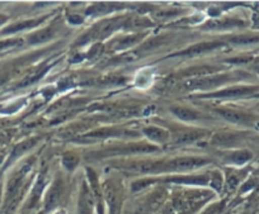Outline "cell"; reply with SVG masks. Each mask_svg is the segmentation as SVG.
<instances>
[{
	"label": "cell",
	"mask_w": 259,
	"mask_h": 214,
	"mask_svg": "<svg viewBox=\"0 0 259 214\" xmlns=\"http://www.w3.org/2000/svg\"><path fill=\"white\" fill-rule=\"evenodd\" d=\"M212 195V191L206 189H183L176 191L171 199V210L174 214H191L207 203Z\"/></svg>",
	"instance_id": "1"
},
{
	"label": "cell",
	"mask_w": 259,
	"mask_h": 214,
	"mask_svg": "<svg viewBox=\"0 0 259 214\" xmlns=\"http://www.w3.org/2000/svg\"><path fill=\"white\" fill-rule=\"evenodd\" d=\"M159 147L146 142H135V143H123L116 145L112 147L104 148L99 152H92L91 156H96L98 158L117 157V156H133V155H145L158 151Z\"/></svg>",
	"instance_id": "2"
},
{
	"label": "cell",
	"mask_w": 259,
	"mask_h": 214,
	"mask_svg": "<svg viewBox=\"0 0 259 214\" xmlns=\"http://www.w3.org/2000/svg\"><path fill=\"white\" fill-rule=\"evenodd\" d=\"M210 160L203 156H178L170 160H161L159 174L164 173H189L203 168Z\"/></svg>",
	"instance_id": "3"
},
{
	"label": "cell",
	"mask_w": 259,
	"mask_h": 214,
	"mask_svg": "<svg viewBox=\"0 0 259 214\" xmlns=\"http://www.w3.org/2000/svg\"><path fill=\"white\" fill-rule=\"evenodd\" d=\"M240 79L236 74H213V75L205 76V78L196 79V80H187L183 83V88L187 90H201V91H212L220 86L226 85L229 83L236 81Z\"/></svg>",
	"instance_id": "4"
},
{
	"label": "cell",
	"mask_w": 259,
	"mask_h": 214,
	"mask_svg": "<svg viewBox=\"0 0 259 214\" xmlns=\"http://www.w3.org/2000/svg\"><path fill=\"white\" fill-rule=\"evenodd\" d=\"M104 204L108 208V214H121L123 204V188L119 181L111 179L102 185Z\"/></svg>",
	"instance_id": "5"
},
{
	"label": "cell",
	"mask_w": 259,
	"mask_h": 214,
	"mask_svg": "<svg viewBox=\"0 0 259 214\" xmlns=\"http://www.w3.org/2000/svg\"><path fill=\"white\" fill-rule=\"evenodd\" d=\"M31 163L26 164L23 168L19 171H17L12 179L8 183V188H7V194H6V206L7 209L14 208L17 203V199H18L19 194H21L22 188H23L24 180H26L27 175H28L29 170H31Z\"/></svg>",
	"instance_id": "6"
},
{
	"label": "cell",
	"mask_w": 259,
	"mask_h": 214,
	"mask_svg": "<svg viewBox=\"0 0 259 214\" xmlns=\"http://www.w3.org/2000/svg\"><path fill=\"white\" fill-rule=\"evenodd\" d=\"M259 93V85H231L224 88L221 90L211 91L205 94V98H216V99H235L245 98V96L256 95Z\"/></svg>",
	"instance_id": "7"
},
{
	"label": "cell",
	"mask_w": 259,
	"mask_h": 214,
	"mask_svg": "<svg viewBox=\"0 0 259 214\" xmlns=\"http://www.w3.org/2000/svg\"><path fill=\"white\" fill-rule=\"evenodd\" d=\"M64 190H65V185L62 179L61 178L55 179V180L51 183V185H50V188L47 189L46 194H45V198H44L45 210L50 211L54 208H56L57 204H59L60 200H61L62 195H64Z\"/></svg>",
	"instance_id": "8"
},
{
	"label": "cell",
	"mask_w": 259,
	"mask_h": 214,
	"mask_svg": "<svg viewBox=\"0 0 259 214\" xmlns=\"http://www.w3.org/2000/svg\"><path fill=\"white\" fill-rule=\"evenodd\" d=\"M216 113L220 114L221 118H224L225 121L234 124H239V126H251L254 123L253 114L239 111V109L219 108L216 109Z\"/></svg>",
	"instance_id": "9"
},
{
	"label": "cell",
	"mask_w": 259,
	"mask_h": 214,
	"mask_svg": "<svg viewBox=\"0 0 259 214\" xmlns=\"http://www.w3.org/2000/svg\"><path fill=\"white\" fill-rule=\"evenodd\" d=\"M96 208V199L88 181H83L79 190L78 214H93Z\"/></svg>",
	"instance_id": "10"
},
{
	"label": "cell",
	"mask_w": 259,
	"mask_h": 214,
	"mask_svg": "<svg viewBox=\"0 0 259 214\" xmlns=\"http://www.w3.org/2000/svg\"><path fill=\"white\" fill-rule=\"evenodd\" d=\"M206 134H208V132L205 129H181V131H176L174 133H171L170 141L174 145H189V143H194L198 139L203 138Z\"/></svg>",
	"instance_id": "11"
},
{
	"label": "cell",
	"mask_w": 259,
	"mask_h": 214,
	"mask_svg": "<svg viewBox=\"0 0 259 214\" xmlns=\"http://www.w3.org/2000/svg\"><path fill=\"white\" fill-rule=\"evenodd\" d=\"M164 181L188 186H210L211 173L202 174V175H177L171 176V178H166Z\"/></svg>",
	"instance_id": "12"
},
{
	"label": "cell",
	"mask_w": 259,
	"mask_h": 214,
	"mask_svg": "<svg viewBox=\"0 0 259 214\" xmlns=\"http://www.w3.org/2000/svg\"><path fill=\"white\" fill-rule=\"evenodd\" d=\"M92 138H131V137H138L139 133L131 129L124 128H114V127H104V128L96 129L87 134Z\"/></svg>",
	"instance_id": "13"
},
{
	"label": "cell",
	"mask_w": 259,
	"mask_h": 214,
	"mask_svg": "<svg viewBox=\"0 0 259 214\" xmlns=\"http://www.w3.org/2000/svg\"><path fill=\"white\" fill-rule=\"evenodd\" d=\"M220 71V67L213 66V65H201V66L192 67V69H187L182 73H179V78L187 80H196V79L205 78V76L213 75Z\"/></svg>",
	"instance_id": "14"
},
{
	"label": "cell",
	"mask_w": 259,
	"mask_h": 214,
	"mask_svg": "<svg viewBox=\"0 0 259 214\" xmlns=\"http://www.w3.org/2000/svg\"><path fill=\"white\" fill-rule=\"evenodd\" d=\"M223 46H224L223 42H219V41L201 42V43H196L193 44V46L188 47V48L183 49V51L178 52L176 56H181V57L198 56V55H205V54H208V52L215 51V49L220 48V47Z\"/></svg>",
	"instance_id": "15"
},
{
	"label": "cell",
	"mask_w": 259,
	"mask_h": 214,
	"mask_svg": "<svg viewBox=\"0 0 259 214\" xmlns=\"http://www.w3.org/2000/svg\"><path fill=\"white\" fill-rule=\"evenodd\" d=\"M241 142V136L231 132H220V133L213 134L211 138V145L215 147L221 148H234Z\"/></svg>",
	"instance_id": "16"
},
{
	"label": "cell",
	"mask_w": 259,
	"mask_h": 214,
	"mask_svg": "<svg viewBox=\"0 0 259 214\" xmlns=\"http://www.w3.org/2000/svg\"><path fill=\"white\" fill-rule=\"evenodd\" d=\"M143 134L155 145H165V143L170 142L171 138L170 132L156 126H149L143 128Z\"/></svg>",
	"instance_id": "17"
},
{
	"label": "cell",
	"mask_w": 259,
	"mask_h": 214,
	"mask_svg": "<svg viewBox=\"0 0 259 214\" xmlns=\"http://www.w3.org/2000/svg\"><path fill=\"white\" fill-rule=\"evenodd\" d=\"M170 112L177 117V118L181 119V121L183 122H194L203 118L201 112L196 111V109L191 108V106L174 105L170 108Z\"/></svg>",
	"instance_id": "18"
},
{
	"label": "cell",
	"mask_w": 259,
	"mask_h": 214,
	"mask_svg": "<svg viewBox=\"0 0 259 214\" xmlns=\"http://www.w3.org/2000/svg\"><path fill=\"white\" fill-rule=\"evenodd\" d=\"M145 33L127 34V36L116 39V41L112 43L113 44V46H112V49H113V51H124V49L131 48V47L140 43V42L145 38Z\"/></svg>",
	"instance_id": "19"
},
{
	"label": "cell",
	"mask_w": 259,
	"mask_h": 214,
	"mask_svg": "<svg viewBox=\"0 0 259 214\" xmlns=\"http://www.w3.org/2000/svg\"><path fill=\"white\" fill-rule=\"evenodd\" d=\"M253 158V152L245 148H240V150H233L225 156V160L229 164H233L235 166H243L248 164L249 161Z\"/></svg>",
	"instance_id": "20"
},
{
	"label": "cell",
	"mask_w": 259,
	"mask_h": 214,
	"mask_svg": "<svg viewBox=\"0 0 259 214\" xmlns=\"http://www.w3.org/2000/svg\"><path fill=\"white\" fill-rule=\"evenodd\" d=\"M55 37V31L52 27H47V28L41 29V31L36 32V33L31 34L28 37V43L29 44H39L45 43V42L51 41Z\"/></svg>",
	"instance_id": "21"
},
{
	"label": "cell",
	"mask_w": 259,
	"mask_h": 214,
	"mask_svg": "<svg viewBox=\"0 0 259 214\" xmlns=\"http://www.w3.org/2000/svg\"><path fill=\"white\" fill-rule=\"evenodd\" d=\"M45 19H46V17H44V18H39V19H29V21L19 22V23H16V24H13V26H11V27H8V28L4 29L3 33L2 34H12V33H17V32L24 31V29L33 28V27H36L37 24L42 23Z\"/></svg>",
	"instance_id": "22"
},
{
	"label": "cell",
	"mask_w": 259,
	"mask_h": 214,
	"mask_svg": "<svg viewBox=\"0 0 259 214\" xmlns=\"http://www.w3.org/2000/svg\"><path fill=\"white\" fill-rule=\"evenodd\" d=\"M46 71H47V65L46 64L42 65V66H39V67H37V69L32 70L31 73L27 74L26 78H24L23 80L19 83L18 86H19V88H24V86H28V85H31V84L36 83V81L38 80V79L41 78V76L44 75L45 73H46Z\"/></svg>",
	"instance_id": "23"
},
{
	"label": "cell",
	"mask_w": 259,
	"mask_h": 214,
	"mask_svg": "<svg viewBox=\"0 0 259 214\" xmlns=\"http://www.w3.org/2000/svg\"><path fill=\"white\" fill-rule=\"evenodd\" d=\"M79 163H80V156L78 153L73 152V151H69V152H65L62 155L61 164L65 169L68 171H74L78 168Z\"/></svg>",
	"instance_id": "24"
},
{
	"label": "cell",
	"mask_w": 259,
	"mask_h": 214,
	"mask_svg": "<svg viewBox=\"0 0 259 214\" xmlns=\"http://www.w3.org/2000/svg\"><path fill=\"white\" fill-rule=\"evenodd\" d=\"M36 142H37V138H32V139H28V141H24V142H22V143H19V145L14 148L13 152H12L11 161L16 160L17 157H19V156L23 155L26 151H28L29 148L33 147V146L36 145Z\"/></svg>",
	"instance_id": "25"
},
{
	"label": "cell",
	"mask_w": 259,
	"mask_h": 214,
	"mask_svg": "<svg viewBox=\"0 0 259 214\" xmlns=\"http://www.w3.org/2000/svg\"><path fill=\"white\" fill-rule=\"evenodd\" d=\"M243 173L240 171H231V173L226 174V185L230 190L238 188L241 183V179H243Z\"/></svg>",
	"instance_id": "26"
},
{
	"label": "cell",
	"mask_w": 259,
	"mask_h": 214,
	"mask_svg": "<svg viewBox=\"0 0 259 214\" xmlns=\"http://www.w3.org/2000/svg\"><path fill=\"white\" fill-rule=\"evenodd\" d=\"M224 185V175L220 170L211 171V188L216 191L223 190Z\"/></svg>",
	"instance_id": "27"
},
{
	"label": "cell",
	"mask_w": 259,
	"mask_h": 214,
	"mask_svg": "<svg viewBox=\"0 0 259 214\" xmlns=\"http://www.w3.org/2000/svg\"><path fill=\"white\" fill-rule=\"evenodd\" d=\"M112 9H114V4H108V3H101V4H94L93 7L88 9V14L91 13V16H97V14H103L108 13Z\"/></svg>",
	"instance_id": "28"
},
{
	"label": "cell",
	"mask_w": 259,
	"mask_h": 214,
	"mask_svg": "<svg viewBox=\"0 0 259 214\" xmlns=\"http://www.w3.org/2000/svg\"><path fill=\"white\" fill-rule=\"evenodd\" d=\"M44 186H45L44 179H39L36 184V188H34L33 191H32L31 199H29V208H32V206L36 205V203L38 201L39 196H41L42 190H44Z\"/></svg>",
	"instance_id": "29"
},
{
	"label": "cell",
	"mask_w": 259,
	"mask_h": 214,
	"mask_svg": "<svg viewBox=\"0 0 259 214\" xmlns=\"http://www.w3.org/2000/svg\"><path fill=\"white\" fill-rule=\"evenodd\" d=\"M224 208H225V200L218 201V203L208 205L201 214H223Z\"/></svg>",
	"instance_id": "30"
},
{
	"label": "cell",
	"mask_w": 259,
	"mask_h": 214,
	"mask_svg": "<svg viewBox=\"0 0 259 214\" xmlns=\"http://www.w3.org/2000/svg\"><path fill=\"white\" fill-rule=\"evenodd\" d=\"M259 37L255 36H240V37H235L233 38L234 43L238 44H248V43H253V42H258Z\"/></svg>",
	"instance_id": "31"
},
{
	"label": "cell",
	"mask_w": 259,
	"mask_h": 214,
	"mask_svg": "<svg viewBox=\"0 0 259 214\" xmlns=\"http://www.w3.org/2000/svg\"><path fill=\"white\" fill-rule=\"evenodd\" d=\"M68 21L70 22L71 24H79L83 22V18L79 16H70V17H68Z\"/></svg>",
	"instance_id": "32"
},
{
	"label": "cell",
	"mask_w": 259,
	"mask_h": 214,
	"mask_svg": "<svg viewBox=\"0 0 259 214\" xmlns=\"http://www.w3.org/2000/svg\"><path fill=\"white\" fill-rule=\"evenodd\" d=\"M7 21H8V17H7L6 14H2V13H0V27L3 26V24L6 23Z\"/></svg>",
	"instance_id": "33"
},
{
	"label": "cell",
	"mask_w": 259,
	"mask_h": 214,
	"mask_svg": "<svg viewBox=\"0 0 259 214\" xmlns=\"http://www.w3.org/2000/svg\"><path fill=\"white\" fill-rule=\"evenodd\" d=\"M255 70H256V71H258V73H259V64L256 65V66H255Z\"/></svg>",
	"instance_id": "34"
},
{
	"label": "cell",
	"mask_w": 259,
	"mask_h": 214,
	"mask_svg": "<svg viewBox=\"0 0 259 214\" xmlns=\"http://www.w3.org/2000/svg\"><path fill=\"white\" fill-rule=\"evenodd\" d=\"M56 214H65V213H64V211H62V210H60V211H57Z\"/></svg>",
	"instance_id": "35"
},
{
	"label": "cell",
	"mask_w": 259,
	"mask_h": 214,
	"mask_svg": "<svg viewBox=\"0 0 259 214\" xmlns=\"http://www.w3.org/2000/svg\"><path fill=\"white\" fill-rule=\"evenodd\" d=\"M241 214H249V213H241Z\"/></svg>",
	"instance_id": "36"
},
{
	"label": "cell",
	"mask_w": 259,
	"mask_h": 214,
	"mask_svg": "<svg viewBox=\"0 0 259 214\" xmlns=\"http://www.w3.org/2000/svg\"><path fill=\"white\" fill-rule=\"evenodd\" d=\"M0 161H2V157H0Z\"/></svg>",
	"instance_id": "37"
}]
</instances>
